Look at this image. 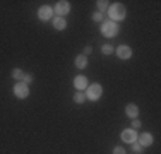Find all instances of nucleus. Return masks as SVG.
<instances>
[{"mask_svg":"<svg viewBox=\"0 0 161 154\" xmlns=\"http://www.w3.org/2000/svg\"><path fill=\"white\" fill-rule=\"evenodd\" d=\"M137 142H139L142 147H147V146H151L153 142H154V137H153L149 132H144V134H141V135L137 137Z\"/></svg>","mask_w":161,"mask_h":154,"instance_id":"9","label":"nucleus"},{"mask_svg":"<svg viewBox=\"0 0 161 154\" xmlns=\"http://www.w3.org/2000/svg\"><path fill=\"white\" fill-rule=\"evenodd\" d=\"M91 19H93L94 22H103V14H101V12H94Z\"/></svg>","mask_w":161,"mask_h":154,"instance_id":"19","label":"nucleus"},{"mask_svg":"<svg viewBox=\"0 0 161 154\" xmlns=\"http://www.w3.org/2000/svg\"><path fill=\"white\" fill-rule=\"evenodd\" d=\"M125 113H127L129 118H132V120H136L137 115H139V106L134 105V103H130V105L125 106Z\"/></svg>","mask_w":161,"mask_h":154,"instance_id":"11","label":"nucleus"},{"mask_svg":"<svg viewBox=\"0 0 161 154\" xmlns=\"http://www.w3.org/2000/svg\"><path fill=\"white\" fill-rule=\"evenodd\" d=\"M108 14H110V21L117 22V21H124L125 15H127V9H125L124 3L117 2L112 7H108Z\"/></svg>","mask_w":161,"mask_h":154,"instance_id":"1","label":"nucleus"},{"mask_svg":"<svg viewBox=\"0 0 161 154\" xmlns=\"http://www.w3.org/2000/svg\"><path fill=\"white\" fill-rule=\"evenodd\" d=\"M120 139L125 144H134V142H137V132L134 129H127L120 134Z\"/></svg>","mask_w":161,"mask_h":154,"instance_id":"7","label":"nucleus"},{"mask_svg":"<svg viewBox=\"0 0 161 154\" xmlns=\"http://www.w3.org/2000/svg\"><path fill=\"white\" fill-rule=\"evenodd\" d=\"M53 28H55L57 31H64L65 28H67V21H65V17H53Z\"/></svg>","mask_w":161,"mask_h":154,"instance_id":"12","label":"nucleus"},{"mask_svg":"<svg viewBox=\"0 0 161 154\" xmlns=\"http://www.w3.org/2000/svg\"><path fill=\"white\" fill-rule=\"evenodd\" d=\"M96 3H98V9H99L98 12H101V14L108 9V2H106V0H99V2H96Z\"/></svg>","mask_w":161,"mask_h":154,"instance_id":"17","label":"nucleus"},{"mask_svg":"<svg viewBox=\"0 0 161 154\" xmlns=\"http://www.w3.org/2000/svg\"><path fill=\"white\" fill-rule=\"evenodd\" d=\"M74 101L77 103V105H82V103L86 101V94H84L82 91H77V92L74 94Z\"/></svg>","mask_w":161,"mask_h":154,"instance_id":"14","label":"nucleus"},{"mask_svg":"<svg viewBox=\"0 0 161 154\" xmlns=\"http://www.w3.org/2000/svg\"><path fill=\"white\" fill-rule=\"evenodd\" d=\"M22 82H26V84L29 86V84L33 82V75L29 74V72H28V74H24V79H22Z\"/></svg>","mask_w":161,"mask_h":154,"instance_id":"20","label":"nucleus"},{"mask_svg":"<svg viewBox=\"0 0 161 154\" xmlns=\"http://www.w3.org/2000/svg\"><path fill=\"white\" fill-rule=\"evenodd\" d=\"M87 86H89V84H87V79H86L84 75H77V77L74 79V87H75L77 91H84Z\"/></svg>","mask_w":161,"mask_h":154,"instance_id":"10","label":"nucleus"},{"mask_svg":"<svg viewBox=\"0 0 161 154\" xmlns=\"http://www.w3.org/2000/svg\"><path fill=\"white\" fill-rule=\"evenodd\" d=\"M101 34L105 38H115L118 34V24L113 21H103L101 22Z\"/></svg>","mask_w":161,"mask_h":154,"instance_id":"3","label":"nucleus"},{"mask_svg":"<svg viewBox=\"0 0 161 154\" xmlns=\"http://www.w3.org/2000/svg\"><path fill=\"white\" fill-rule=\"evenodd\" d=\"M24 74H26V72L21 70V69H12V77H14V79H17L19 82L24 79Z\"/></svg>","mask_w":161,"mask_h":154,"instance_id":"15","label":"nucleus"},{"mask_svg":"<svg viewBox=\"0 0 161 154\" xmlns=\"http://www.w3.org/2000/svg\"><path fill=\"white\" fill-rule=\"evenodd\" d=\"M84 94H86V99H89V101H98V99L101 98V94H103L101 84L94 82V84H91V86H87Z\"/></svg>","mask_w":161,"mask_h":154,"instance_id":"2","label":"nucleus"},{"mask_svg":"<svg viewBox=\"0 0 161 154\" xmlns=\"http://www.w3.org/2000/svg\"><path fill=\"white\" fill-rule=\"evenodd\" d=\"M113 154H127V152H125V149L122 147V146H117V147L113 149Z\"/></svg>","mask_w":161,"mask_h":154,"instance_id":"21","label":"nucleus"},{"mask_svg":"<svg viewBox=\"0 0 161 154\" xmlns=\"http://www.w3.org/2000/svg\"><path fill=\"white\" fill-rule=\"evenodd\" d=\"M113 52H115V50H113L112 45H103L101 46V53H103V55H112Z\"/></svg>","mask_w":161,"mask_h":154,"instance_id":"16","label":"nucleus"},{"mask_svg":"<svg viewBox=\"0 0 161 154\" xmlns=\"http://www.w3.org/2000/svg\"><path fill=\"white\" fill-rule=\"evenodd\" d=\"M91 52H93V48H91V46H89V45H87V46H86V48H84V55H86V57H87V55H89V53H91Z\"/></svg>","mask_w":161,"mask_h":154,"instance_id":"23","label":"nucleus"},{"mask_svg":"<svg viewBox=\"0 0 161 154\" xmlns=\"http://www.w3.org/2000/svg\"><path fill=\"white\" fill-rule=\"evenodd\" d=\"M132 127H134V130H136V129H139V127H141V122L137 120V118H136V120H132Z\"/></svg>","mask_w":161,"mask_h":154,"instance_id":"22","label":"nucleus"},{"mask_svg":"<svg viewBox=\"0 0 161 154\" xmlns=\"http://www.w3.org/2000/svg\"><path fill=\"white\" fill-rule=\"evenodd\" d=\"M115 53H117L118 58H122V60H129L130 57H132V48H130L129 45H120L117 50H115Z\"/></svg>","mask_w":161,"mask_h":154,"instance_id":"8","label":"nucleus"},{"mask_svg":"<svg viewBox=\"0 0 161 154\" xmlns=\"http://www.w3.org/2000/svg\"><path fill=\"white\" fill-rule=\"evenodd\" d=\"M14 94L17 96L19 99H24V98H28L29 96V86L26 82H17L16 86H14Z\"/></svg>","mask_w":161,"mask_h":154,"instance_id":"5","label":"nucleus"},{"mask_svg":"<svg viewBox=\"0 0 161 154\" xmlns=\"http://www.w3.org/2000/svg\"><path fill=\"white\" fill-rule=\"evenodd\" d=\"M52 17H53V9L50 5H43V7H40V9H38V19H40V21L47 22Z\"/></svg>","mask_w":161,"mask_h":154,"instance_id":"6","label":"nucleus"},{"mask_svg":"<svg viewBox=\"0 0 161 154\" xmlns=\"http://www.w3.org/2000/svg\"><path fill=\"white\" fill-rule=\"evenodd\" d=\"M130 146H132V151L136 152V154H141V152H142V146H141L139 142H134V144H130Z\"/></svg>","mask_w":161,"mask_h":154,"instance_id":"18","label":"nucleus"},{"mask_svg":"<svg viewBox=\"0 0 161 154\" xmlns=\"http://www.w3.org/2000/svg\"><path fill=\"white\" fill-rule=\"evenodd\" d=\"M70 9H72V5H70V2H67V0H60V2H57L55 3V12L58 17H64V15H67L69 12H70Z\"/></svg>","mask_w":161,"mask_h":154,"instance_id":"4","label":"nucleus"},{"mask_svg":"<svg viewBox=\"0 0 161 154\" xmlns=\"http://www.w3.org/2000/svg\"><path fill=\"white\" fill-rule=\"evenodd\" d=\"M75 67L77 69H86L87 67V57L86 55H77L75 57Z\"/></svg>","mask_w":161,"mask_h":154,"instance_id":"13","label":"nucleus"}]
</instances>
